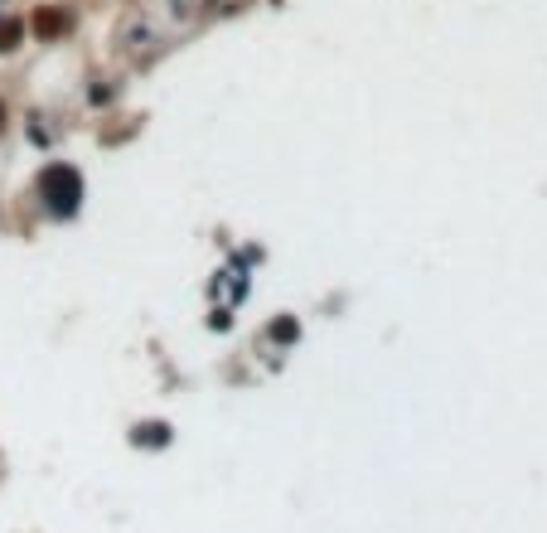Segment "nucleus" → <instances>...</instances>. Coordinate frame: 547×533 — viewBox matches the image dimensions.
<instances>
[{
	"mask_svg": "<svg viewBox=\"0 0 547 533\" xmlns=\"http://www.w3.org/2000/svg\"><path fill=\"white\" fill-rule=\"evenodd\" d=\"M39 199H44L49 214L68 218V214H73V208L82 204V175H78L68 160L44 165V175H39Z\"/></svg>",
	"mask_w": 547,
	"mask_h": 533,
	"instance_id": "f257e3e1",
	"label": "nucleus"
},
{
	"mask_svg": "<svg viewBox=\"0 0 547 533\" xmlns=\"http://www.w3.org/2000/svg\"><path fill=\"white\" fill-rule=\"evenodd\" d=\"M68 24H73V20H68L63 10H39V15H34V34L39 39H59V34H68Z\"/></svg>",
	"mask_w": 547,
	"mask_h": 533,
	"instance_id": "f03ea898",
	"label": "nucleus"
},
{
	"mask_svg": "<svg viewBox=\"0 0 547 533\" xmlns=\"http://www.w3.org/2000/svg\"><path fill=\"white\" fill-rule=\"evenodd\" d=\"M136 441H141V446H165V441H170V427H165V422H146L141 431H136Z\"/></svg>",
	"mask_w": 547,
	"mask_h": 533,
	"instance_id": "7ed1b4c3",
	"label": "nucleus"
},
{
	"mask_svg": "<svg viewBox=\"0 0 547 533\" xmlns=\"http://www.w3.org/2000/svg\"><path fill=\"white\" fill-rule=\"evenodd\" d=\"M20 34H24V24H20V20H5V24H0V53L20 49Z\"/></svg>",
	"mask_w": 547,
	"mask_h": 533,
	"instance_id": "20e7f679",
	"label": "nucleus"
},
{
	"mask_svg": "<svg viewBox=\"0 0 547 533\" xmlns=\"http://www.w3.org/2000/svg\"><path fill=\"white\" fill-rule=\"evenodd\" d=\"M272 340L291 344V340H296V320H276V325H272Z\"/></svg>",
	"mask_w": 547,
	"mask_h": 533,
	"instance_id": "39448f33",
	"label": "nucleus"
},
{
	"mask_svg": "<svg viewBox=\"0 0 547 533\" xmlns=\"http://www.w3.org/2000/svg\"><path fill=\"white\" fill-rule=\"evenodd\" d=\"M0 126H5V102H0Z\"/></svg>",
	"mask_w": 547,
	"mask_h": 533,
	"instance_id": "423d86ee",
	"label": "nucleus"
}]
</instances>
